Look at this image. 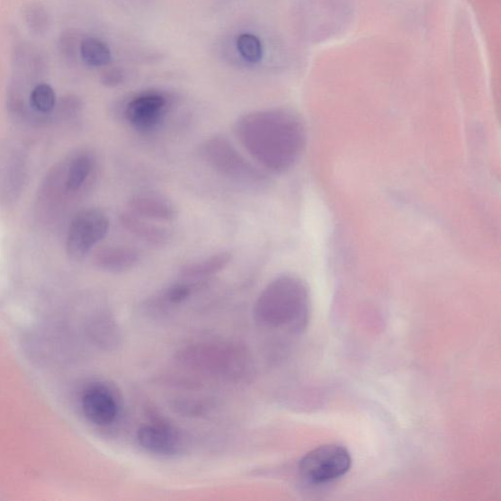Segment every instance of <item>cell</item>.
<instances>
[{"label":"cell","mask_w":501,"mask_h":501,"mask_svg":"<svg viewBox=\"0 0 501 501\" xmlns=\"http://www.w3.org/2000/svg\"><path fill=\"white\" fill-rule=\"evenodd\" d=\"M310 317L308 289L293 274L277 276L267 284L254 305V318L265 328L293 335L302 334Z\"/></svg>","instance_id":"2"},{"label":"cell","mask_w":501,"mask_h":501,"mask_svg":"<svg viewBox=\"0 0 501 501\" xmlns=\"http://www.w3.org/2000/svg\"><path fill=\"white\" fill-rule=\"evenodd\" d=\"M141 260L140 252L130 246H110L97 252L95 264L107 273H127L139 264Z\"/></svg>","instance_id":"12"},{"label":"cell","mask_w":501,"mask_h":501,"mask_svg":"<svg viewBox=\"0 0 501 501\" xmlns=\"http://www.w3.org/2000/svg\"><path fill=\"white\" fill-rule=\"evenodd\" d=\"M122 228L128 230L133 237L147 242L152 246L163 247L172 240L173 235L170 229L151 224L131 211L122 213L120 216Z\"/></svg>","instance_id":"11"},{"label":"cell","mask_w":501,"mask_h":501,"mask_svg":"<svg viewBox=\"0 0 501 501\" xmlns=\"http://www.w3.org/2000/svg\"><path fill=\"white\" fill-rule=\"evenodd\" d=\"M137 439L141 449L163 458H172L181 454L184 449L182 434L165 423H151L142 426Z\"/></svg>","instance_id":"9"},{"label":"cell","mask_w":501,"mask_h":501,"mask_svg":"<svg viewBox=\"0 0 501 501\" xmlns=\"http://www.w3.org/2000/svg\"><path fill=\"white\" fill-rule=\"evenodd\" d=\"M231 261L232 254L228 251H222L201 261L185 265L182 270V275L188 280H200V278L209 277L224 271Z\"/></svg>","instance_id":"13"},{"label":"cell","mask_w":501,"mask_h":501,"mask_svg":"<svg viewBox=\"0 0 501 501\" xmlns=\"http://www.w3.org/2000/svg\"><path fill=\"white\" fill-rule=\"evenodd\" d=\"M122 80H124V76L118 70H110L103 77V83L107 86H117Z\"/></svg>","instance_id":"20"},{"label":"cell","mask_w":501,"mask_h":501,"mask_svg":"<svg viewBox=\"0 0 501 501\" xmlns=\"http://www.w3.org/2000/svg\"><path fill=\"white\" fill-rule=\"evenodd\" d=\"M31 106L42 114L52 112L57 106V95L53 88L48 84H40L30 95Z\"/></svg>","instance_id":"16"},{"label":"cell","mask_w":501,"mask_h":501,"mask_svg":"<svg viewBox=\"0 0 501 501\" xmlns=\"http://www.w3.org/2000/svg\"><path fill=\"white\" fill-rule=\"evenodd\" d=\"M168 107L166 97L157 92H148L133 97L125 108L129 124L143 133L150 132L162 121Z\"/></svg>","instance_id":"7"},{"label":"cell","mask_w":501,"mask_h":501,"mask_svg":"<svg viewBox=\"0 0 501 501\" xmlns=\"http://www.w3.org/2000/svg\"><path fill=\"white\" fill-rule=\"evenodd\" d=\"M92 330L94 331V337L96 342L104 344V346H113V344L115 346L119 342V328L115 322L110 318H97Z\"/></svg>","instance_id":"18"},{"label":"cell","mask_w":501,"mask_h":501,"mask_svg":"<svg viewBox=\"0 0 501 501\" xmlns=\"http://www.w3.org/2000/svg\"><path fill=\"white\" fill-rule=\"evenodd\" d=\"M109 228L110 220L103 210L88 209L77 214L73 219L67 236V252L71 259L83 260L106 237Z\"/></svg>","instance_id":"5"},{"label":"cell","mask_w":501,"mask_h":501,"mask_svg":"<svg viewBox=\"0 0 501 501\" xmlns=\"http://www.w3.org/2000/svg\"><path fill=\"white\" fill-rule=\"evenodd\" d=\"M200 156L211 170L232 183L247 188H259L266 183L265 174L224 136L206 139L200 147Z\"/></svg>","instance_id":"3"},{"label":"cell","mask_w":501,"mask_h":501,"mask_svg":"<svg viewBox=\"0 0 501 501\" xmlns=\"http://www.w3.org/2000/svg\"><path fill=\"white\" fill-rule=\"evenodd\" d=\"M81 405L87 420L98 426L112 425L120 414L119 399L112 389L102 383L85 388Z\"/></svg>","instance_id":"8"},{"label":"cell","mask_w":501,"mask_h":501,"mask_svg":"<svg viewBox=\"0 0 501 501\" xmlns=\"http://www.w3.org/2000/svg\"><path fill=\"white\" fill-rule=\"evenodd\" d=\"M94 168V160L91 155H81L75 158L67 173L66 186L69 192L80 191Z\"/></svg>","instance_id":"14"},{"label":"cell","mask_w":501,"mask_h":501,"mask_svg":"<svg viewBox=\"0 0 501 501\" xmlns=\"http://www.w3.org/2000/svg\"><path fill=\"white\" fill-rule=\"evenodd\" d=\"M184 360L202 371L228 377L239 376L246 365L243 352L236 347L205 344L185 351Z\"/></svg>","instance_id":"6"},{"label":"cell","mask_w":501,"mask_h":501,"mask_svg":"<svg viewBox=\"0 0 501 501\" xmlns=\"http://www.w3.org/2000/svg\"><path fill=\"white\" fill-rule=\"evenodd\" d=\"M192 289L191 285L184 283L174 284L166 291L165 293V299L166 302L170 304H181L189 296L192 295Z\"/></svg>","instance_id":"19"},{"label":"cell","mask_w":501,"mask_h":501,"mask_svg":"<svg viewBox=\"0 0 501 501\" xmlns=\"http://www.w3.org/2000/svg\"><path fill=\"white\" fill-rule=\"evenodd\" d=\"M130 211L146 219L172 221L177 217L175 205L169 198L155 192H139L130 197Z\"/></svg>","instance_id":"10"},{"label":"cell","mask_w":501,"mask_h":501,"mask_svg":"<svg viewBox=\"0 0 501 501\" xmlns=\"http://www.w3.org/2000/svg\"><path fill=\"white\" fill-rule=\"evenodd\" d=\"M237 47L244 60L259 63L264 58V47L261 40L252 33H242L237 40Z\"/></svg>","instance_id":"17"},{"label":"cell","mask_w":501,"mask_h":501,"mask_svg":"<svg viewBox=\"0 0 501 501\" xmlns=\"http://www.w3.org/2000/svg\"><path fill=\"white\" fill-rule=\"evenodd\" d=\"M241 146L264 169L283 174L292 169L306 144L303 122L287 110L253 111L235 126Z\"/></svg>","instance_id":"1"},{"label":"cell","mask_w":501,"mask_h":501,"mask_svg":"<svg viewBox=\"0 0 501 501\" xmlns=\"http://www.w3.org/2000/svg\"><path fill=\"white\" fill-rule=\"evenodd\" d=\"M352 466L349 451L339 444H324L308 452L300 461V477L309 484L320 485L346 475Z\"/></svg>","instance_id":"4"},{"label":"cell","mask_w":501,"mask_h":501,"mask_svg":"<svg viewBox=\"0 0 501 501\" xmlns=\"http://www.w3.org/2000/svg\"><path fill=\"white\" fill-rule=\"evenodd\" d=\"M81 57L85 64L92 67H103L112 60V54L107 44L95 38L85 39L80 47Z\"/></svg>","instance_id":"15"}]
</instances>
